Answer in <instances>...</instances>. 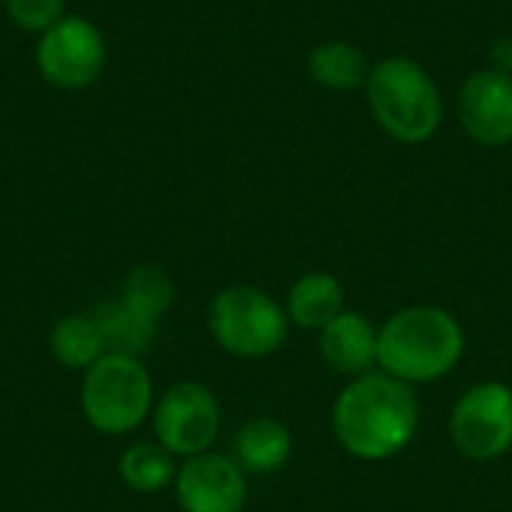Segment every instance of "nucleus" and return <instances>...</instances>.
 I'll return each instance as SVG.
<instances>
[{"mask_svg": "<svg viewBox=\"0 0 512 512\" xmlns=\"http://www.w3.org/2000/svg\"><path fill=\"white\" fill-rule=\"evenodd\" d=\"M417 429V393L387 372L354 378L333 402V435L345 453L363 462L399 456L417 438Z\"/></svg>", "mask_w": 512, "mask_h": 512, "instance_id": "1", "label": "nucleus"}, {"mask_svg": "<svg viewBox=\"0 0 512 512\" xmlns=\"http://www.w3.org/2000/svg\"><path fill=\"white\" fill-rule=\"evenodd\" d=\"M120 480L141 495H156L177 480V456H171L159 441H141L123 450Z\"/></svg>", "mask_w": 512, "mask_h": 512, "instance_id": "16", "label": "nucleus"}, {"mask_svg": "<svg viewBox=\"0 0 512 512\" xmlns=\"http://www.w3.org/2000/svg\"><path fill=\"white\" fill-rule=\"evenodd\" d=\"M234 453H237V465L246 474H273L291 459L294 438L285 423L273 417H255L243 423V429L237 432Z\"/></svg>", "mask_w": 512, "mask_h": 512, "instance_id": "13", "label": "nucleus"}, {"mask_svg": "<svg viewBox=\"0 0 512 512\" xmlns=\"http://www.w3.org/2000/svg\"><path fill=\"white\" fill-rule=\"evenodd\" d=\"M177 504L183 512H243L249 486L237 459L201 453L177 468Z\"/></svg>", "mask_w": 512, "mask_h": 512, "instance_id": "9", "label": "nucleus"}, {"mask_svg": "<svg viewBox=\"0 0 512 512\" xmlns=\"http://www.w3.org/2000/svg\"><path fill=\"white\" fill-rule=\"evenodd\" d=\"M321 357L339 375L360 378L378 363V330L360 312H342L321 330Z\"/></svg>", "mask_w": 512, "mask_h": 512, "instance_id": "11", "label": "nucleus"}, {"mask_svg": "<svg viewBox=\"0 0 512 512\" xmlns=\"http://www.w3.org/2000/svg\"><path fill=\"white\" fill-rule=\"evenodd\" d=\"M372 63L354 42H321L309 54V75L327 90H360L366 87Z\"/></svg>", "mask_w": 512, "mask_h": 512, "instance_id": "14", "label": "nucleus"}, {"mask_svg": "<svg viewBox=\"0 0 512 512\" xmlns=\"http://www.w3.org/2000/svg\"><path fill=\"white\" fill-rule=\"evenodd\" d=\"M174 297H177V288H174V279L165 273V267L141 264L126 273L117 300L129 306L132 312H138L141 318L159 324V318L174 306Z\"/></svg>", "mask_w": 512, "mask_h": 512, "instance_id": "18", "label": "nucleus"}, {"mask_svg": "<svg viewBox=\"0 0 512 512\" xmlns=\"http://www.w3.org/2000/svg\"><path fill=\"white\" fill-rule=\"evenodd\" d=\"M465 357L462 324L438 306H408L378 330L381 372L405 384H432Z\"/></svg>", "mask_w": 512, "mask_h": 512, "instance_id": "2", "label": "nucleus"}, {"mask_svg": "<svg viewBox=\"0 0 512 512\" xmlns=\"http://www.w3.org/2000/svg\"><path fill=\"white\" fill-rule=\"evenodd\" d=\"M456 114L480 147L512 144V75L498 69H477L468 75L459 90Z\"/></svg>", "mask_w": 512, "mask_h": 512, "instance_id": "10", "label": "nucleus"}, {"mask_svg": "<svg viewBox=\"0 0 512 512\" xmlns=\"http://www.w3.org/2000/svg\"><path fill=\"white\" fill-rule=\"evenodd\" d=\"M93 321L102 330L105 354H123V357H138L141 351H147L156 336V327H159L156 321L141 318L120 300L102 303L93 312Z\"/></svg>", "mask_w": 512, "mask_h": 512, "instance_id": "17", "label": "nucleus"}, {"mask_svg": "<svg viewBox=\"0 0 512 512\" xmlns=\"http://www.w3.org/2000/svg\"><path fill=\"white\" fill-rule=\"evenodd\" d=\"M288 312L261 288L228 285L207 312V327L216 345L243 360H261L276 354L288 339Z\"/></svg>", "mask_w": 512, "mask_h": 512, "instance_id": "5", "label": "nucleus"}, {"mask_svg": "<svg viewBox=\"0 0 512 512\" xmlns=\"http://www.w3.org/2000/svg\"><path fill=\"white\" fill-rule=\"evenodd\" d=\"M3 3L12 24L30 33H45L66 15V0H3Z\"/></svg>", "mask_w": 512, "mask_h": 512, "instance_id": "19", "label": "nucleus"}, {"mask_svg": "<svg viewBox=\"0 0 512 512\" xmlns=\"http://www.w3.org/2000/svg\"><path fill=\"white\" fill-rule=\"evenodd\" d=\"M366 99L375 123L399 144H423L441 129V90L411 57H387L375 63L366 81Z\"/></svg>", "mask_w": 512, "mask_h": 512, "instance_id": "3", "label": "nucleus"}, {"mask_svg": "<svg viewBox=\"0 0 512 512\" xmlns=\"http://www.w3.org/2000/svg\"><path fill=\"white\" fill-rule=\"evenodd\" d=\"M453 447L471 462H492L512 450V387L474 384L450 414Z\"/></svg>", "mask_w": 512, "mask_h": 512, "instance_id": "6", "label": "nucleus"}, {"mask_svg": "<svg viewBox=\"0 0 512 512\" xmlns=\"http://www.w3.org/2000/svg\"><path fill=\"white\" fill-rule=\"evenodd\" d=\"M153 408V381L138 357L105 354L96 360L81 381L84 420L102 435L135 432Z\"/></svg>", "mask_w": 512, "mask_h": 512, "instance_id": "4", "label": "nucleus"}, {"mask_svg": "<svg viewBox=\"0 0 512 512\" xmlns=\"http://www.w3.org/2000/svg\"><path fill=\"white\" fill-rule=\"evenodd\" d=\"M285 312L291 324L321 333L336 315L345 312V288L333 273H306L291 285Z\"/></svg>", "mask_w": 512, "mask_h": 512, "instance_id": "12", "label": "nucleus"}, {"mask_svg": "<svg viewBox=\"0 0 512 512\" xmlns=\"http://www.w3.org/2000/svg\"><path fill=\"white\" fill-rule=\"evenodd\" d=\"M222 429V411L210 387L198 381H180L153 408L156 441L177 459L201 456L213 447Z\"/></svg>", "mask_w": 512, "mask_h": 512, "instance_id": "7", "label": "nucleus"}, {"mask_svg": "<svg viewBox=\"0 0 512 512\" xmlns=\"http://www.w3.org/2000/svg\"><path fill=\"white\" fill-rule=\"evenodd\" d=\"M489 60H492V69L512 75V39H501V42H495V48H492Z\"/></svg>", "mask_w": 512, "mask_h": 512, "instance_id": "20", "label": "nucleus"}, {"mask_svg": "<svg viewBox=\"0 0 512 512\" xmlns=\"http://www.w3.org/2000/svg\"><path fill=\"white\" fill-rule=\"evenodd\" d=\"M36 66L42 78L60 90L90 87L105 66V36L84 15H63L39 36Z\"/></svg>", "mask_w": 512, "mask_h": 512, "instance_id": "8", "label": "nucleus"}, {"mask_svg": "<svg viewBox=\"0 0 512 512\" xmlns=\"http://www.w3.org/2000/svg\"><path fill=\"white\" fill-rule=\"evenodd\" d=\"M51 354L66 369H90L105 357V339L93 315H66L48 333Z\"/></svg>", "mask_w": 512, "mask_h": 512, "instance_id": "15", "label": "nucleus"}]
</instances>
